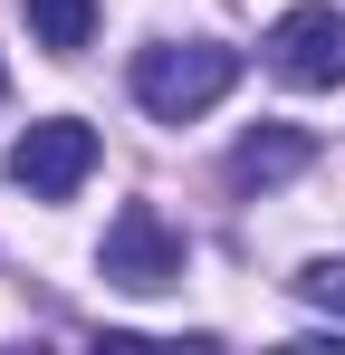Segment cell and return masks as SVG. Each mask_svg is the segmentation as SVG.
I'll use <instances>...</instances> for the list:
<instances>
[{"instance_id":"cell-1","label":"cell","mask_w":345,"mask_h":355,"mask_svg":"<svg viewBox=\"0 0 345 355\" xmlns=\"http://www.w3.org/2000/svg\"><path fill=\"white\" fill-rule=\"evenodd\" d=\"M230 77H240V49L221 39H163V49H144L134 58V106L163 125H192L202 106H221Z\"/></svg>"},{"instance_id":"cell-2","label":"cell","mask_w":345,"mask_h":355,"mask_svg":"<svg viewBox=\"0 0 345 355\" xmlns=\"http://www.w3.org/2000/svg\"><path fill=\"white\" fill-rule=\"evenodd\" d=\"M96 269H106V288H134V297H154L182 279V231H172L154 202H125L106 221V250H96Z\"/></svg>"},{"instance_id":"cell-3","label":"cell","mask_w":345,"mask_h":355,"mask_svg":"<svg viewBox=\"0 0 345 355\" xmlns=\"http://www.w3.org/2000/svg\"><path fill=\"white\" fill-rule=\"evenodd\" d=\"M87 173H96V125H77V116H39L10 144V182L29 202H67Z\"/></svg>"},{"instance_id":"cell-4","label":"cell","mask_w":345,"mask_h":355,"mask_svg":"<svg viewBox=\"0 0 345 355\" xmlns=\"http://www.w3.org/2000/svg\"><path fill=\"white\" fill-rule=\"evenodd\" d=\"M269 67H278L288 87H345V10L297 0L278 29H269Z\"/></svg>"},{"instance_id":"cell-5","label":"cell","mask_w":345,"mask_h":355,"mask_svg":"<svg viewBox=\"0 0 345 355\" xmlns=\"http://www.w3.org/2000/svg\"><path fill=\"white\" fill-rule=\"evenodd\" d=\"M307 154H317V144H307L297 125H259V135L230 144V182H240V192H269V182L307 173Z\"/></svg>"},{"instance_id":"cell-6","label":"cell","mask_w":345,"mask_h":355,"mask_svg":"<svg viewBox=\"0 0 345 355\" xmlns=\"http://www.w3.org/2000/svg\"><path fill=\"white\" fill-rule=\"evenodd\" d=\"M19 19H29V39H39L48 58H77V49L96 39V0H19Z\"/></svg>"},{"instance_id":"cell-7","label":"cell","mask_w":345,"mask_h":355,"mask_svg":"<svg viewBox=\"0 0 345 355\" xmlns=\"http://www.w3.org/2000/svg\"><path fill=\"white\" fill-rule=\"evenodd\" d=\"M297 288H307V307L345 317V259H307V269H297Z\"/></svg>"}]
</instances>
